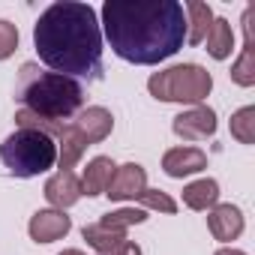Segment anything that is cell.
<instances>
[{
  "label": "cell",
  "mask_w": 255,
  "mask_h": 255,
  "mask_svg": "<svg viewBox=\"0 0 255 255\" xmlns=\"http://www.w3.org/2000/svg\"><path fill=\"white\" fill-rule=\"evenodd\" d=\"M102 27L111 51L138 66L162 63L186 42V15L177 0H105Z\"/></svg>",
  "instance_id": "cell-1"
},
{
  "label": "cell",
  "mask_w": 255,
  "mask_h": 255,
  "mask_svg": "<svg viewBox=\"0 0 255 255\" xmlns=\"http://www.w3.org/2000/svg\"><path fill=\"white\" fill-rule=\"evenodd\" d=\"M33 45L39 60L57 75L78 84L102 78V30L90 3H51L33 27Z\"/></svg>",
  "instance_id": "cell-2"
},
{
  "label": "cell",
  "mask_w": 255,
  "mask_h": 255,
  "mask_svg": "<svg viewBox=\"0 0 255 255\" xmlns=\"http://www.w3.org/2000/svg\"><path fill=\"white\" fill-rule=\"evenodd\" d=\"M15 102H21V108L33 111L45 120L66 123L69 117H75L81 111L84 87L75 78L39 69V63H24L18 69V81H15Z\"/></svg>",
  "instance_id": "cell-3"
},
{
  "label": "cell",
  "mask_w": 255,
  "mask_h": 255,
  "mask_svg": "<svg viewBox=\"0 0 255 255\" xmlns=\"http://www.w3.org/2000/svg\"><path fill=\"white\" fill-rule=\"evenodd\" d=\"M0 162L15 177H36L57 165V144L45 132L15 129L0 144Z\"/></svg>",
  "instance_id": "cell-4"
},
{
  "label": "cell",
  "mask_w": 255,
  "mask_h": 255,
  "mask_svg": "<svg viewBox=\"0 0 255 255\" xmlns=\"http://www.w3.org/2000/svg\"><path fill=\"white\" fill-rule=\"evenodd\" d=\"M147 90L159 102L201 105L213 90V78L198 63H177V66H168L162 72H153L147 81Z\"/></svg>",
  "instance_id": "cell-5"
},
{
  "label": "cell",
  "mask_w": 255,
  "mask_h": 255,
  "mask_svg": "<svg viewBox=\"0 0 255 255\" xmlns=\"http://www.w3.org/2000/svg\"><path fill=\"white\" fill-rule=\"evenodd\" d=\"M171 129L177 138L183 141H204V138H213L216 132V111L207 108V105H192L189 111L177 114Z\"/></svg>",
  "instance_id": "cell-6"
},
{
  "label": "cell",
  "mask_w": 255,
  "mask_h": 255,
  "mask_svg": "<svg viewBox=\"0 0 255 255\" xmlns=\"http://www.w3.org/2000/svg\"><path fill=\"white\" fill-rule=\"evenodd\" d=\"M147 189V171L138 165V162H126V165H117L108 186H105V195L111 201H135L141 192Z\"/></svg>",
  "instance_id": "cell-7"
},
{
  "label": "cell",
  "mask_w": 255,
  "mask_h": 255,
  "mask_svg": "<svg viewBox=\"0 0 255 255\" xmlns=\"http://www.w3.org/2000/svg\"><path fill=\"white\" fill-rule=\"evenodd\" d=\"M69 228H72V219L63 210H36L27 225V231L36 243H54V240L66 237Z\"/></svg>",
  "instance_id": "cell-8"
},
{
  "label": "cell",
  "mask_w": 255,
  "mask_h": 255,
  "mask_svg": "<svg viewBox=\"0 0 255 255\" xmlns=\"http://www.w3.org/2000/svg\"><path fill=\"white\" fill-rule=\"evenodd\" d=\"M72 126L84 135L87 144H99V141H105V138L111 135V129H114V117H111L108 108L90 105V108H84V111L72 120Z\"/></svg>",
  "instance_id": "cell-9"
},
{
  "label": "cell",
  "mask_w": 255,
  "mask_h": 255,
  "mask_svg": "<svg viewBox=\"0 0 255 255\" xmlns=\"http://www.w3.org/2000/svg\"><path fill=\"white\" fill-rule=\"evenodd\" d=\"M207 168V153L198 147H171L162 156V171L168 177H189Z\"/></svg>",
  "instance_id": "cell-10"
},
{
  "label": "cell",
  "mask_w": 255,
  "mask_h": 255,
  "mask_svg": "<svg viewBox=\"0 0 255 255\" xmlns=\"http://www.w3.org/2000/svg\"><path fill=\"white\" fill-rule=\"evenodd\" d=\"M45 198L54 210H66L72 207L78 198H81V180L72 174V171H57L45 180Z\"/></svg>",
  "instance_id": "cell-11"
},
{
  "label": "cell",
  "mask_w": 255,
  "mask_h": 255,
  "mask_svg": "<svg viewBox=\"0 0 255 255\" xmlns=\"http://www.w3.org/2000/svg\"><path fill=\"white\" fill-rule=\"evenodd\" d=\"M207 228H210V234H213L216 240H222V243L237 240V237L243 234V213H240V207H234V204H216V207H210V213H207Z\"/></svg>",
  "instance_id": "cell-12"
},
{
  "label": "cell",
  "mask_w": 255,
  "mask_h": 255,
  "mask_svg": "<svg viewBox=\"0 0 255 255\" xmlns=\"http://www.w3.org/2000/svg\"><path fill=\"white\" fill-rule=\"evenodd\" d=\"M243 30H246V42H243V54L237 57V63L231 66V78L240 87H252L255 84V45H252V6L243 12Z\"/></svg>",
  "instance_id": "cell-13"
},
{
  "label": "cell",
  "mask_w": 255,
  "mask_h": 255,
  "mask_svg": "<svg viewBox=\"0 0 255 255\" xmlns=\"http://www.w3.org/2000/svg\"><path fill=\"white\" fill-rule=\"evenodd\" d=\"M114 168H117V165H114L108 156H96V159H90L87 168H84V174H81V195H87V198H93V195H105V186H108Z\"/></svg>",
  "instance_id": "cell-14"
},
{
  "label": "cell",
  "mask_w": 255,
  "mask_h": 255,
  "mask_svg": "<svg viewBox=\"0 0 255 255\" xmlns=\"http://www.w3.org/2000/svg\"><path fill=\"white\" fill-rule=\"evenodd\" d=\"M183 15H186V42H192V45L204 42V36L213 24V9L207 3H201V0H189V3H183Z\"/></svg>",
  "instance_id": "cell-15"
},
{
  "label": "cell",
  "mask_w": 255,
  "mask_h": 255,
  "mask_svg": "<svg viewBox=\"0 0 255 255\" xmlns=\"http://www.w3.org/2000/svg\"><path fill=\"white\" fill-rule=\"evenodd\" d=\"M60 144H57V162H60V171H69V168H75V162L84 156V150L90 147L87 141H84V135L75 129L72 123H66V129L60 132V138H57Z\"/></svg>",
  "instance_id": "cell-16"
},
{
  "label": "cell",
  "mask_w": 255,
  "mask_h": 255,
  "mask_svg": "<svg viewBox=\"0 0 255 255\" xmlns=\"http://www.w3.org/2000/svg\"><path fill=\"white\" fill-rule=\"evenodd\" d=\"M219 201V183L213 177H201L183 189V204L189 210H210Z\"/></svg>",
  "instance_id": "cell-17"
},
{
  "label": "cell",
  "mask_w": 255,
  "mask_h": 255,
  "mask_svg": "<svg viewBox=\"0 0 255 255\" xmlns=\"http://www.w3.org/2000/svg\"><path fill=\"white\" fill-rule=\"evenodd\" d=\"M204 42H207V54H210L213 60H225V57H231V51H234V33H231V24H228L225 18H213V24H210L207 36H204Z\"/></svg>",
  "instance_id": "cell-18"
},
{
  "label": "cell",
  "mask_w": 255,
  "mask_h": 255,
  "mask_svg": "<svg viewBox=\"0 0 255 255\" xmlns=\"http://www.w3.org/2000/svg\"><path fill=\"white\" fill-rule=\"evenodd\" d=\"M81 237H84V240H87V246H93L99 255H102V252H108V249H114L117 243H123V240H126V234H123V231H111V228H105L102 222L84 225V228H81Z\"/></svg>",
  "instance_id": "cell-19"
},
{
  "label": "cell",
  "mask_w": 255,
  "mask_h": 255,
  "mask_svg": "<svg viewBox=\"0 0 255 255\" xmlns=\"http://www.w3.org/2000/svg\"><path fill=\"white\" fill-rule=\"evenodd\" d=\"M144 219H147V210H141V207H120V210L105 213L99 222L105 228H111V231H123L126 234V228H129V225H141Z\"/></svg>",
  "instance_id": "cell-20"
},
{
  "label": "cell",
  "mask_w": 255,
  "mask_h": 255,
  "mask_svg": "<svg viewBox=\"0 0 255 255\" xmlns=\"http://www.w3.org/2000/svg\"><path fill=\"white\" fill-rule=\"evenodd\" d=\"M231 135L240 144H255V108L243 105L240 111L231 114Z\"/></svg>",
  "instance_id": "cell-21"
},
{
  "label": "cell",
  "mask_w": 255,
  "mask_h": 255,
  "mask_svg": "<svg viewBox=\"0 0 255 255\" xmlns=\"http://www.w3.org/2000/svg\"><path fill=\"white\" fill-rule=\"evenodd\" d=\"M138 201H141V210H159V213H168V216L177 213V201L162 189H144L138 195Z\"/></svg>",
  "instance_id": "cell-22"
},
{
  "label": "cell",
  "mask_w": 255,
  "mask_h": 255,
  "mask_svg": "<svg viewBox=\"0 0 255 255\" xmlns=\"http://www.w3.org/2000/svg\"><path fill=\"white\" fill-rule=\"evenodd\" d=\"M15 48H18V27L0 18V60L12 57Z\"/></svg>",
  "instance_id": "cell-23"
},
{
  "label": "cell",
  "mask_w": 255,
  "mask_h": 255,
  "mask_svg": "<svg viewBox=\"0 0 255 255\" xmlns=\"http://www.w3.org/2000/svg\"><path fill=\"white\" fill-rule=\"evenodd\" d=\"M102 255H141V246L132 243V240H123V243H117L114 249H108V252H102Z\"/></svg>",
  "instance_id": "cell-24"
},
{
  "label": "cell",
  "mask_w": 255,
  "mask_h": 255,
  "mask_svg": "<svg viewBox=\"0 0 255 255\" xmlns=\"http://www.w3.org/2000/svg\"><path fill=\"white\" fill-rule=\"evenodd\" d=\"M216 255H246V252H240L234 246H222V249H216Z\"/></svg>",
  "instance_id": "cell-25"
},
{
  "label": "cell",
  "mask_w": 255,
  "mask_h": 255,
  "mask_svg": "<svg viewBox=\"0 0 255 255\" xmlns=\"http://www.w3.org/2000/svg\"><path fill=\"white\" fill-rule=\"evenodd\" d=\"M60 255H84V252H81V249H63Z\"/></svg>",
  "instance_id": "cell-26"
}]
</instances>
